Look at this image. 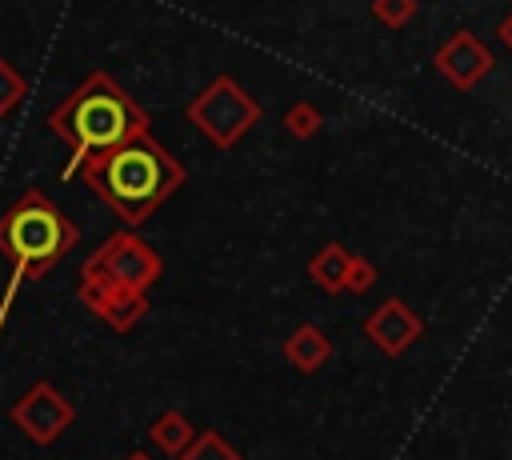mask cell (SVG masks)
I'll return each mask as SVG.
<instances>
[{"label": "cell", "mask_w": 512, "mask_h": 460, "mask_svg": "<svg viewBox=\"0 0 512 460\" xmlns=\"http://www.w3.org/2000/svg\"><path fill=\"white\" fill-rule=\"evenodd\" d=\"M416 0H372V20H380L384 28H404L416 16Z\"/></svg>", "instance_id": "16"}, {"label": "cell", "mask_w": 512, "mask_h": 460, "mask_svg": "<svg viewBox=\"0 0 512 460\" xmlns=\"http://www.w3.org/2000/svg\"><path fill=\"white\" fill-rule=\"evenodd\" d=\"M8 420H12L32 444H56V440L72 428L76 408H72L48 380H36V384L12 404Z\"/></svg>", "instance_id": "6"}, {"label": "cell", "mask_w": 512, "mask_h": 460, "mask_svg": "<svg viewBox=\"0 0 512 460\" xmlns=\"http://www.w3.org/2000/svg\"><path fill=\"white\" fill-rule=\"evenodd\" d=\"M172 460H244L240 452H236V444H228L220 432H196L192 436V444L180 452V456H172Z\"/></svg>", "instance_id": "14"}, {"label": "cell", "mask_w": 512, "mask_h": 460, "mask_svg": "<svg viewBox=\"0 0 512 460\" xmlns=\"http://www.w3.org/2000/svg\"><path fill=\"white\" fill-rule=\"evenodd\" d=\"M496 40H500V44H504V48L512 52V12H508V16L500 20V24H496Z\"/></svg>", "instance_id": "18"}, {"label": "cell", "mask_w": 512, "mask_h": 460, "mask_svg": "<svg viewBox=\"0 0 512 460\" xmlns=\"http://www.w3.org/2000/svg\"><path fill=\"white\" fill-rule=\"evenodd\" d=\"M192 420L184 416V412H160L156 420H152V428H148V440L160 448V452H168V456H180L188 444H192Z\"/></svg>", "instance_id": "12"}, {"label": "cell", "mask_w": 512, "mask_h": 460, "mask_svg": "<svg viewBox=\"0 0 512 460\" xmlns=\"http://www.w3.org/2000/svg\"><path fill=\"white\" fill-rule=\"evenodd\" d=\"M492 68H496L492 48H488L476 32H468V28L452 32V36L436 48V72H440L456 92H472Z\"/></svg>", "instance_id": "7"}, {"label": "cell", "mask_w": 512, "mask_h": 460, "mask_svg": "<svg viewBox=\"0 0 512 460\" xmlns=\"http://www.w3.org/2000/svg\"><path fill=\"white\" fill-rule=\"evenodd\" d=\"M352 256H356V252H348L340 240H328V244L308 260V280H312L320 292H328V296L344 292V280H348Z\"/></svg>", "instance_id": "11"}, {"label": "cell", "mask_w": 512, "mask_h": 460, "mask_svg": "<svg viewBox=\"0 0 512 460\" xmlns=\"http://www.w3.org/2000/svg\"><path fill=\"white\" fill-rule=\"evenodd\" d=\"M48 128L72 148L64 176H76L88 156L148 132V112L132 100V92L116 76L92 72L48 112Z\"/></svg>", "instance_id": "2"}, {"label": "cell", "mask_w": 512, "mask_h": 460, "mask_svg": "<svg viewBox=\"0 0 512 460\" xmlns=\"http://www.w3.org/2000/svg\"><path fill=\"white\" fill-rule=\"evenodd\" d=\"M164 272V260L160 252L140 240L132 228L124 232H112L80 268V276L88 280H104V284H116V288H132V292H148Z\"/></svg>", "instance_id": "5"}, {"label": "cell", "mask_w": 512, "mask_h": 460, "mask_svg": "<svg viewBox=\"0 0 512 460\" xmlns=\"http://www.w3.org/2000/svg\"><path fill=\"white\" fill-rule=\"evenodd\" d=\"M364 336L372 340L376 352L384 356H404L420 336H424V320L416 316V308H408L400 296L380 300L368 316H364Z\"/></svg>", "instance_id": "8"}, {"label": "cell", "mask_w": 512, "mask_h": 460, "mask_svg": "<svg viewBox=\"0 0 512 460\" xmlns=\"http://www.w3.org/2000/svg\"><path fill=\"white\" fill-rule=\"evenodd\" d=\"M332 352H336L332 336L324 328H316V324H296L288 332V340H284V360L296 372H320L332 360Z\"/></svg>", "instance_id": "10"}, {"label": "cell", "mask_w": 512, "mask_h": 460, "mask_svg": "<svg viewBox=\"0 0 512 460\" xmlns=\"http://www.w3.org/2000/svg\"><path fill=\"white\" fill-rule=\"evenodd\" d=\"M372 284H376V264H372L368 256H352V268H348L344 292H352V296H364Z\"/></svg>", "instance_id": "17"}, {"label": "cell", "mask_w": 512, "mask_h": 460, "mask_svg": "<svg viewBox=\"0 0 512 460\" xmlns=\"http://www.w3.org/2000/svg\"><path fill=\"white\" fill-rule=\"evenodd\" d=\"M80 304L100 316L112 332H132L144 316H148V292H132V288H116L104 280H88L80 276Z\"/></svg>", "instance_id": "9"}, {"label": "cell", "mask_w": 512, "mask_h": 460, "mask_svg": "<svg viewBox=\"0 0 512 460\" xmlns=\"http://www.w3.org/2000/svg\"><path fill=\"white\" fill-rule=\"evenodd\" d=\"M24 96H28V80H24L8 60H0V116L16 112Z\"/></svg>", "instance_id": "15"}, {"label": "cell", "mask_w": 512, "mask_h": 460, "mask_svg": "<svg viewBox=\"0 0 512 460\" xmlns=\"http://www.w3.org/2000/svg\"><path fill=\"white\" fill-rule=\"evenodd\" d=\"M280 124H284V132H288L292 140H312V136L320 132V124H324V112H320L312 100H296V104L284 108Z\"/></svg>", "instance_id": "13"}, {"label": "cell", "mask_w": 512, "mask_h": 460, "mask_svg": "<svg viewBox=\"0 0 512 460\" xmlns=\"http://www.w3.org/2000/svg\"><path fill=\"white\" fill-rule=\"evenodd\" d=\"M80 240V228L40 192L28 188L0 216V256L12 264V280L48 276Z\"/></svg>", "instance_id": "3"}, {"label": "cell", "mask_w": 512, "mask_h": 460, "mask_svg": "<svg viewBox=\"0 0 512 460\" xmlns=\"http://www.w3.org/2000/svg\"><path fill=\"white\" fill-rule=\"evenodd\" d=\"M124 460H152V456H148V452H128Z\"/></svg>", "instance_id": "19"}, {"label": "cell", "mask_w": 512, "mask_h": 460, "mask_svg": "<svg viewBox=\"0 0 512 460\" xmlns=\"http://www.w3.org/2000/svg\"><path fill=\"white\" fill-rule=\"evenodd\" d=\"M184 116L196 124V132H200L208 144H216V148H236V144L260 124L264 108H260V100H256L236 76L224 72V76L208 80V84L188 100Z\"/></svg>", "instance_id": "4"}, {"label": "cell", "mask_w": 512, "mask_h": 460, "mask_svg": "<svg viewBox=\"0 0 512 460\" xmlns=\"http://www.w3.org/2000/svg\"><path fill=\"white\" fill-rule=\"evenodd\" d=\"M80 180L128 228H140L184 184V164L152 132H140V136H132L108 152L88 156L80 164Z\"/></svg>", "instance_id": "1"}]
</instances>
